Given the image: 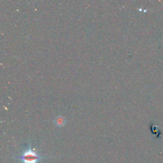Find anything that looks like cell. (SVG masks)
Segmentation results:
<instances>
[{"mask_svg": "<svg viewBox=\"0 0 163 163\" xmlns=\"http://www.w3.org/2000/svg\"><path fill=\"white\" fill-rule=\"evenodd\" d=\"M14 159L18 163H41L47 157L41 156L31 145H29L22 150L20 155L14 157Z\"/></svg>", "mask_w": 163, "mask_h": 163, "instance_id": "6da1fadb", "label": "cell"}]
</instances>
